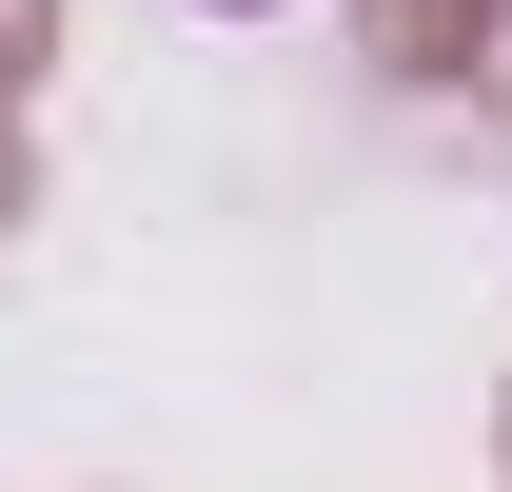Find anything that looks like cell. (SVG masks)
Returning a JSON list of instances; mask_svg holds the SVG:
<instances>
[{
    "mask_svg": "<svg viewBox=\"0 0 512 492\" xmlns=\"http://www.w3.org/2000/svg\"><path fill=\"white\" fill-rule=\"evenodd\" d=\"M237 20H256V0H237Z\"/></svg>",
    "mask_w": 512,
    "mask_h": 492,
    "instance_id": "cell-1",
    "label": "cell"
}]
</instances>
